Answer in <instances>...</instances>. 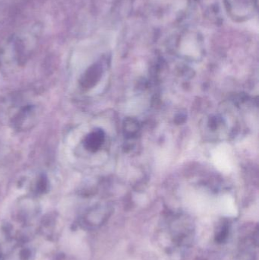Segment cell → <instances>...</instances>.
I'll return each instance as SVG.
<instances>
[{
  "instance_id": "5b68a950",
  "label": "cell",
  "mask_w": 259,
  "mask_h": 260,
  "mask_svg": "<svg viewBox=\"0 0 259 260\" xmlns=\"http://www.w3.org/2000/svg\"><path fill=\"white\" fill-rule=\"evenodd\" d=\"M47 189V182L45 178H41L38 183V186H36V189L38 192L43 193L45 192Z\"/></svg>"
},
{
  "instance_id": "277c9868",
  "label": "cell",
  "mask_w": 259,
  "mask_h": 260,
  "mask_svg": "<svg viewBox=\"0 0 259 260\" xmlns=\"http://www.w3.org/2000/svg\"><path fill=\"white\" fill-rule=\"evenodd\" d=\"M229 230L228 226L225 225V224L222 227L219 228L217 235H216V241L219 243L224 242L228 238Z\"/></svg>"
},
{
  "instance_id": "52a82bcc",
  "label": "cell",
  "mask_w": 259,
  "mask_h": 260,
  "mask_svg": "<svg viewBox=\"0 0 259 260\" xmlns=\"http://www.w3.org/2000/svg\"><path fill=\"white\" fill-rule=\"evenodd\" d=\"M3 257V252H2L1 249H0V260H2Z\"/></svg>"
},
{
  "instance_id": "7a4b0ae2",
  "label": "cell",
  "mask_w": 259,
  "mask_h": 260,
  "mask_svg": "<svg viewBox=\"0 0 259 260\" xmlns=\"http://www.w3.org/2000/svg\"><path fill=\"white\" fill-rule=\"evenodd\" d=\"M103 132L95 131L87 136L85 139V147L91 151H96L103 143Z\"/></svg>"
},
{
  "instance_id": "3957f363",
  "label": "cell",
  "mask_w": 259,
  "mask_h": 260,
  "mask_svg": "<svg viewBox=\"0 0 259 260\" xmlns=\"http://www.w3.org/2000/svg\"><path fill=\"white\" fill-rule=\"evenodd\" d=\"M100 70L97 67L90 69L82 79L81 85L83 88H90L94 86L100 78Z\"/></svg>"
},
{
  "instance_id": "8992f818",
  "label": "cell",
  "mask_w": 259,
  "mask_h": 260,
  "mask_svg": "<svg viewBox=\"0 0 259 260\" xmlns=\"http://www.w3.org/2000/svg\"><path fill=\"white\" fill-rule=\"evenodd\" d=\"M31 256V252L29 249L23 248L19 253L20 260H29Z\"/></svg>"
},
{
  "instance_id": "6da1fadb",
  "label": "cell",
  "mask_w": 259,
  "mask_h": 260,
  "mask_svg": "<svg viewBox=\"0 0 259 260\" xmlns=\"http://www.w3.org/2000/svg\"><path fill=\"white\" fill-rule=\"evenodd\" d=\"M109 215V211L106 209H92L84 217L83 225L88 229H97L108 219Z\"/></svg>"
}]
</instances>
